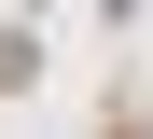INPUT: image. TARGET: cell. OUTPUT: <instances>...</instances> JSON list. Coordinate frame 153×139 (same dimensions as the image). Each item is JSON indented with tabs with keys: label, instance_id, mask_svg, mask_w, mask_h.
Instances as JSON below:
<instances>
[{
	"label": "cell",
	"instance_id": "cell-1",
	"mask_svg": "<svg viewBox=\"0 0 153 139\" xmlns=\"http://www.w3.org/2000/svg\"><path fill=\"white\" fill-rule=\"evenodd\" d=\"M28 83H42V42H28V28H0V97H28Z\"/></svg>",
	"mask_w": 153,
	"mask_h": 139
}]
</instances>
